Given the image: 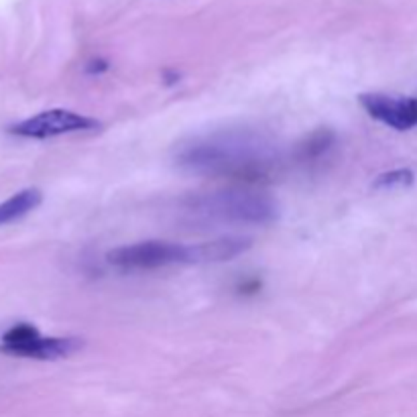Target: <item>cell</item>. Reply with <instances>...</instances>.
I'll return each mask as SVG.
<instances>
[{
	"instance_id": "obj_1",
	"label": "cell",
	"mask_w": 417,
	"mask_h": 417,
	"mask_svg": "<svg viewBox=\"0 0 417 417\" xmlns=\"http://www.w3.org/2000/svg\"><path fill=\"white\" fill-rule=\"evenodd\" d=\"M175 161L193 175L261 184L277 173L281 157L267 134L252 129H226L179 143Z\"/></svg>"
},
{
	"instance_id": "obj_2",
	"label": "cell",
	"mask_w": 417,
	"mask_h": 417,
	"mask_svg": "<svg viewBox=\"0 0 417 417\" xmlns=\"http://www.w3.org/2000/svg\"><path fill=\"white\" fill-rule=\"evenodd\" d=\"M188 210L226 224H259L265 226L277 220L279 206L265 191L252 188H228L195 195L188 202Z\"/></svg>"
},
{
	"instance_id": "obj_3",
	"label": "cell",
	"mask_w": 417,
	"mask_h": 417,
	"mask_svg": "<svg viewBox=\"0 0 417 417\" xmlns=\"http://www.w3.org/2000/svg\"><path fill=\"white\" fill-rule=\"evenodd\" d=\"M108 263L122 271H153L169 265L191 263V247L169 240H145L110 250Z\"/></svg>"
},
{
	"instance_id": "obj_4",
	"label": "cell",
	"mask_w": 417,
	"mask_h": 417,
	"mask_svg": "<svg viewBox=\"0 0 417 417\" xmlns=\"http://www.w3.org/2000/svg\"><path fill=\"white\" fill-rule=\"evenodd\" d=\"M79 348L76 338H53L43 336L31 323H17L4 336L0 350L13 357L23 359H37V361H56L63 359Z\"/></svg>"
},
{
	"instance_id": "obj_5",
	"label": "cell",
	"mask_w": 417,
	"mask_h": 417,
	"mask_svg": "<svg viewBox=\"0 0 417 417\" xmlns=\"http://www.w3.org/2000/svg\"><path fill=\"white\" fill-rule=\"evenodd\" d=\"M100 127L96 118L84 116V114L63 110V108H53L39 113L33 118H27L19 124H13L8 131L17 136H27V139H51L59 134L84 133V131H94Z\"/></svg>"
},
{
	"instance_id": "obj_6",
	"label": "cell",
	"mask_w": 417,
	"mask_h": 417,
	"mask_svg": "<svg viewBox=\"0 0 417 417\" xmlns=\"http://www.w3.org/2000/svg\"><path fill=\"white\" fill-rule=\"evenodd\" d=\"M359 102L375 120L391 129L409 131L417 127V98H395L373 92L359 96Z\"/></svg>"
},
{
	"instance_id": "obj_7",
	"label": "cell",
	"mask_w": 417,
	"mask_h": 417,
	"mask_svg": "<svg viewBox=\"0 0 417 417\" xmlns=\"http://www.w3.org/2000/svg\"><path fill=\"white\" fill-rule=\"evenodd\" d=\"M250 248L248 238L228 236V238H216L210 243L193 245L191 247V263H222L230 261Z\"/></svg>"
},
{
	"instance_id": "obj_8",
	"label": "cell",
	"mask_w": 417,
	"mask_h": 417,
	"mask_svg": "<svg viewBox=\"0 0 417 417\" xmlns=\"http://www.w3.org/2000/svg\"><path fill=\"white\" fill-rule=\"evenodd\" d=\"M41 202H43V193L37 188L17 191L13 198H8L6 202L0 204V224H8V222H15L23 216H27L29 212L37 208Z\"/></svg>"
},
{
	"instance_id": "obj_9",
	"label": "cell",
	"mask_w": 417,
	"mask_h": 417,
	"mask_svg": "<svg viewBox=\"0 0 417 417\" xmlns=\"http://www.w3.org/2000/svg\"><path fill=\"white\" fill-rule=\"evenodd\" d=\"M336 145V134L330 129H318L309 136H305L304 141L297 145L295 149V159L302 163H316L322 157H326L328 153L334 149Z\"/></svg>"
},
{
	"instance_id": "obj_10",
	"label": "cell",
	"mask_w": 417,
	"mask_h": 417,
	"mask_svg": "<svg viewBox=\"0 0 417 417\" xmlns=\"http://www.w3.org/2000/svg\"><path fill=\"white\" fill-rule=\"evenodd\" d=\"M413 184V173L409 169H395L389 173H383L377 177L375 188H383V190H393V188H405Z\"/></svg>"
}]
</instances>
